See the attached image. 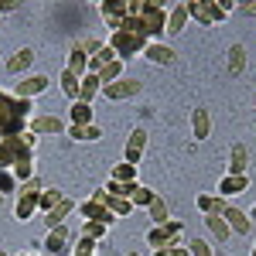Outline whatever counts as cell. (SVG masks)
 <instances>
[{
    "label": "cell",
    "mask_w": 256,
    "mask_h": 256,
    "mask_svg": "<svg viewBox=\"0 0 256 256\" xmlns=\"http://www.w3.org/2000/svg\"><path fill=\"white\" fill-rule=\"evenodd\" d=\"M31 65H34V48H18V52L7 58V72H10V76H24Z\"/></svg>",
    "instance_id": "17"
},
{
    "label": "cell",
    "mask_w": 256,
    "mask_h": 256,
    "mask_svg": "<svg viewBox=\"0 0 256 256\" xmlns=\"http://www.w3.org/2000/svg\"><path fill=\"white\" fill-rule=\"evenodd\" d=\"M188 4H174L171 10H168V31L164 34H171V38H178V34H184V28H188Z\"/></svg>",
    "instance_id": "14"
},
{
    "label": "cell",
    "mask_w": 256,
    "mask_h": 256,
    "mask_svg": "<svg viewBox=\"0 0 256 256\" xmlns=\"http://www.w3.org/2000/svg\"><path fill=\"white\" fill-rule=\"evenodd\" d=\"M65 68H68L72 76H79V79H86V76H89V55L82 52L79 44L68 52V65H65Z\"/></svg>",
    "instance_id": "20"
},
{
    "label": "cell",
    "mask_w": 256,
    "mask_h": 256,
    "mask_svg": "<svg viewBox=\"0 0 256 256\" xmlns=\"http://www.w3.org/2000/svg\"><path fill=\"white\" fill-rule=\"evenodd\" d=\"M184 246H188V253H192V256H216V250H212L205 239H198V236L192 239V242H184Z\"/></svg>",
    "instance_id": "38"
},
{
    "label": "cell",
    "mask_w": 256,
    "mask_h": 256,
    "mask_svg": "<svg viewBox=\"0 0 256 256\" xmlns=\"http://www.w3.org/2000/svg\"><path fill=\"white\" fill-rule=\"evenodd\" d=\"M250 256H256V242H253V253H250Z\"/></svg>",
    "instance_id": "46"
},
{
    "label": "cell",
    "mask_w": 256,
    "mask_h": 256,
    "mask_svg": "<svg viewBox=\"0 0 256 256\" xmlns=\"http://www.w3.org/2000/svg\"><path fill=\"white\" fill-rule=\"evenodd\" d=\"M20 192V181L14 178V171L10 168H0V195L7 198V195H18Z\"/></svg>",
    "instance_id": "31"
},
{
    "label": "cell",
    "mask_w": 256,
    "mask_h": 256,
    "mask_svg": "<svg viewBox=\"0 0 256 256\" xmlns=\"http://www.w3.org/2000/svg\"><path fill=\"white\" fill-rule=\"evenodd\" d=\"M102 44H106V41H102V38H82V41H79V48H82V52H86V55H89V58L102 52Z\"/></svg>",
    "instance_id": "39"
},
{
    "label": "cell",
    "mask_w": 256,
    "mask_h": 256,
    "mask_svg": "<svg viewBox=\"0 0 256 256\" xmlns=\"http://www.w3.org/2000/svg\"><path fill=\"white\" fill-rule=\"evenodd\" d=\"M144 58L154 62V65H171L178 55H174V48H168L164 41H147V48H144Z\"/></svg>",
    "instance_id": "15"
},
{
    "label": "cell",
    "mask_w": 256,
    "mask_h": 256,
    "mask_svg": "<svg viewBox=\"0 0 256 256\" xmlns=\"http://www.w3.org/2000/svg\"><path fill=\"white\" fill-rule=\"evenodd\" d=\"M79 212H82V218L86 222H99V226H113L116 218H113V212L102 205V202H92V198H86L79 205Z\"/></svg>",
    "instance_id": "12"
},
{
    "label": "cell",
    "mask_w": 256,
    "mask_h": 256,
    "mask_svg": "<svg viewBox=\"0 0 256 256\" xmlns=\"http://www.w3.org/2000/svg\"><path fill=\"white\" fill-rule=\"evenodd\" d=\"M62 92H65V96L72 99V102H76V99H79V86H82V79L79 76H72V72H68V68H62Z\"/></svg>",
    "instance_id": "29"
},
{
    "label": "cell",
    "mask_w": 256,
    "mask_h": 256,
    "mask_svg": "<svg viewBox=\"0 0 256 256\" xmlns=\"http://www.w3.org/2000/svg\"><path fill=\"white\" fill-rule=\"evenodd\" d=\"M147 246L150 250H168V246H184V222L168 218L164 226H154L147 232Z\"/></svg>",
    "instance_id": "2"
},
{
    "label": "cell",
    "mask_w": 256,
    "mask_h": 256,
    "mask_svg": "<svg viewBox=\"0 0 256 256\" xmlns=\"http://www.w3.org/2000/svg\"><path fill=\"white\" fill-rule=\"evenodd\" d=\"M126 256H140V253H126Z\"/></svg>",
    "instance_id": "49"
},
{
    "label": "cell",
    "mask_w": 256,
    "mask_h": 256,
    "mask_svg": "<svg viewBox=\"0 0 256 256\" xmlns=\"http://www.w3.org/2000/svg\"><path fill=\"white\" fill-rule=\"evenodd\" d=\"M99 18L110 24V31H120V24L126 20V0H102L99 4Z\"/></svg>",
    "instance_id": "10"
},
{
    "label": "cell",
    "mask_w": 256,
    "mask_h": 256,
    "mask_svg": "<svg viewBox=\"0 0 256 256\" xmlns=\"http://www.w3.org/2000/svg\"><path fill=\"white\" fill-rule=\"evenodd\" d=\"M134 188H137V184H123V181H110V184H106V192H110L113 198H126V202H130V195H134Z\"/></svg>",
    "instance_id": "37"
},
{
    "label": "cell",
    "mask_w": 256,
    "mask_h": 256,
    "mask_svg": "<svg viewBox=\"0 0 256 256\" xmlns=\"http://www.w3.org/2000/svg\"><path fill=\"white\" fill-rule=\"evenodd\" d=\"M144 150H147V130H144V126H137V130L130 134V140H126V158H123V160H130V164H140Z\"/></svg>",
    "instance_id": "16"
},
{
    "label": "cell",
    "mask_w": 256,
    "mask_h": 256,
    "mask_svg": "<svg viewBox=\"0 0 256 256\" xmlns=\"http://www.w3.org/2000/svg\"><path fill=\"white\" fill-rule=\"evenodd\" d=\"M246 72V44H232L229 48V76H242Z\"/></svg>",
    "instance_id": "27"
},
{
    "label": "cell",
    "mask_w": 256,
    "mask_h": 256,
    "mask_svg": "<svg viewBox=\"0 0 256 256\" xmlns=\"http://www.w3.org/2000/svg\"><path fill=\"white\" fill-rule=\"evenodd\" d=\"M0 208H4V195H0Z\"/></svg>",
    "instance_id": "47"
},
{
    "label": "cell",
    "mask_w": 256,
    "mask_h": 256,
    "mask_svg": "<svg viewBox=\"0 0 256 256\" xmlns=\"http://www.w3.org/2000/svg\"><path fill=\"white\" fill-rule=\"evenodd\" d=\"M239 10H242V14H250V18H256V0H246V4H239Z\"/></svg>",
    "instance_id": "42"
},
{
    "label": "cell",
    "mask_w": 256,
    "mask_h": 256,
    "mask_svg": "<svg viewBox=\"0 0 256 256\" xmlns=\"http://www.w3.org/2000/svg\"><path fill=\"white\" fill-rule=\"evenodd\" d=\"M246 168H250V150H246V144H236L232 154H229V171L226 174H246Z\"/></svg>",
    "instance_id": "21"
},
{
    "label": "cell",
    "mask_w": 256,
    "mask_h": 256,
    "mask_svg": "<svg viewBox=\"0 0 256 256\" xmlns=\"http://www.w3.org/2000/svg\"><path fill=\"white\" fill-rule=\"evenodd\" d=\"M140 89H144V86H140V79L123 76V79L102 86V92H99V96H106V99H134V96H140Z\"/></svg>",
    "instance_id": "7"
},
{
    "label": "cell",
    "mask_w": 256,
    "mask_h": 256,
    "mask_svg": "<svg viewBox=\"0 0 256 256\" xmlns=\"http://www.w3.org/2000/svg\"><path fill=\"white\" fill-rule=\"evenodd\" d=\"M106 208L113 212V218H126L130 212H134V205H130L126 198H113V195L106 198Z\"/></svg>",
    "instance_id": "34"
},
{
    "label": "cell",
    "mask_w": 256,
    "mask_h": 256,
    "mask_svg": "<svg viewBox=\"0 0 256 256\" xmlns=\"http://www.w3.org/2000/svg\"><path fill=\"white\" fill-rule=\"evenodd\" d=\"M246 188H250V174H222L218 178V198L246 195Z\"/></svg>",
    "instance_id": "13"
},
{
    "label": "cell",
    "mask_w": 256,
    "mask_h": 256,
    "mask_svg": "<svg viewBox=\"0 0 256 256\" xmlns=\"http://www.w3.org/2000/svg\"><path fill=\"white\" fill-rule=\"evenodd\" d=\"M38 205H41V181H38V178H31L28 184H20V192H18L14 218H18V222H31L34 212H38Z\"/></svg>",
    "instance_id": "1"
},
{
    "label": "cell",
    "mask_w": 256,
    "mask_h": 256,
    "mask_svg": "<svg viewBox=\"0 0 256 256\" xmlns=\"http://www.w3.org/2000/svg\"><path fill=\"white\" fill-rule=\"evenodd\" d=\"M68 246H72V229L68 226H58V229H48L41 250H44V256H65Z\"/></svg>",
    "instance_id": "5"
},
{
    "label": "cell",
    "mask_w": 256,
    "mask_h": 256,
    "mask_svg": "<svg viewBox=\"0 0 256 256\" xmlns=\"http://www.w3.org/2000/svg\"><path fill=\"white\" fill-rule=\"evenodd\" d=\"M106 232H110V226H99V222H82V236L92 239V242H99Z\"/></svg>",
    "instance_id": "36"
},
{
    "label": "cell",
    "mask_w": 256,
    "mask_h": 256,
    "mask_svg": "<svg viewBox=\"0 0 256 256\" xmlns=\"http://www.w3.org/2000/svg\"><path fill=\"white\" fill-rule=\"evenodd\" d=\"M0 18H4V14H0Z\"/></svg>",
    "instance_id": "50"
},
{
    "label": "cell",
    "mask_w": 256,
    "mask_h": 256,
    "mask_svg": "<svg viewBox=\"0 0 256 256\" xmlns=\"http://www.w3.org/2000/svg\"><path fill=\"white\" fill-rule=\"evenodd\" d=\"M229 202L218 195H198V208H202V216H216V212H222Z\"/></svg>",
    "instance_id": "28"
},
{
    "label": "cell",
    "mask_w": 256,
    "mask_h": 256,
    "mask_svg": "<svg viewBox=\"0 0 256 256\" xmlns=\"http://www.w3.org/2000/svg\"><path fill=\"white\" fill-rule=\"evenodd\" d=\"M188 18L198 20V24H205V28H212V24H222L229 14L222 10L218 0H192V4H188Z\"/></svg>",
    "instance_id": "3"
},
{
    "label": "cell",
    "mask_w": 256,
    "mask_h": 256,
    "mask_svg": "<svg viewBox=\"0 0 256 256\" xmlns=\"http://www.w3.org/2000/svg\"><path fill=\"white\" fill-rule=\"evenodd\" d=\"M72 140H82V144H92V140H102V126H96V123H89V126H72L68 123V130H65Z\"/></svg>",
    "instance_id": "24"
},
{
    "label": "cell",
    "mask_w": 256,
    "mask_h": 256,
    "mask_svg": "<svg viewBox=\"0 0 256 256\" xmlns=\"http://www.w3.org/2000/svg\"><path fill=\"white\" fill-rule=\"evenodd\" d=\"M158 198V192H150V188H144V184H137L134 188V195H130V205L134 208H150V202Z\"/></svg>",
    "instance_id": "32"
},
{
    "label": "cell",
    "mask_w": 256,
    "mask_h": 256,
    "mask_svg": "<svg viewBox=\"0 0 256 256\" xmlns=\"http://www.w3.org/2000/svg\"><path fill=\"white\" fill-rule=\"evenodd\" d=\"M246 216H250V222H256V205L250 208V212H246Z\"/></svg>",
    "instance_id": "43"
},
{
    "label": "cell",
    "mask_w": 256,
    "mask_h": 256,
    "mask_svg": "<svg viewBox=\"0 0 256 256\" xmlns=\"http://www.w3.org/2000/svg\"><path fill=\"white\" fill-rule=\"evenodd\" d=\"M96 76H99V82H102V86H110V82L123 79V62H113V65H106V68H99Z\"/></svg>",
    "instance_id": "35"
},
{
    "label": "cell",
    "mask_w": 256,
    "mask_h": 256,
    "mask_svg": "<svg viewBox=\"0 0 256 256\" xmlns=\"http://www.w3.org/2000/svg\"><path fill=\"white\" fill-rule=\"evenodd\" d=\"M192 134H195V140H208V134H212V116H208V110H195V113H192Z\"/></svg>",
    "instance_id": "22"
},
{
    "label": "cell",
    "mask_w": 256,
    "mask_h": 256,
    "mask_svg": "<svg viewBox=\"0 0 256 256\" xmlns=\"http://www.w3.org/2000/svg\"><path fill=\"white\" fill-rule=\"evenodd\" d=\"M110 181H123V184H137V164L130 160H120L110 168Z\"/></svg>",
    "instance_id": "23"
},
{
    "label": "cell",
    "mask_w": 256,
    "mask_h": 256,
    "mask_svg": "<svg viewBox=\"0 0 256 256\" xmlns=\"http://www.w3.org/2000/svg\"><path fill=\"white\" fill-rule=\"evenodd\" d=\"M20 256H34V253H20Z\"/></svg>",
    "instance_id": "48"
},
{
    "label": "cell",
    "mask_w": 256,
    "mask_h": 256,
    "mask_svg": "<svg viewBox=\"0 0 256 256\" xmlns=\"http://www.w3.org/2000/svg\"><path fill=\"white\" fill-rule=\"evenodd\" d=\"M28 123H31V120L24 116V113H4V116H0V140L24 137V134H28Z\"/></svg>",
    "instance_id": "9"
},
{
    "label": "cell",
    "mask_w": 256,
    "mask_h": 256,
    "mask_svg": "<svg viewBox=\"0 0 256 256\" xmlns=\"http://www.w3.org/2000/svg\"><path fill=\"white\" fill-rule=\"evenodd\" d=\"M72 256H96V253H72Z\"/></svg>",
    "instance_id": "44"
},
{
    "label": "cell",
    "mask_w": 256,
    "mask_h": 256,
    "mask_svg": "<svg viewBox=\"0 0 256 256\" xmlns=\"http://www.w3.org/2000/svg\"><path fill=\"white\" fill-rule=\"evenodd\" d=\"M110 48H113V55H116L120 62H126V58H134V55H144V48H147V41H140L134 38V34H126V31H113L110 34V41H106Z\"/></svg>",
    "instance_id": "4"
},
{
    "label": "cell",
    "mask_w": 256,
    "mask_h": 256,
    "mask_svg": "<svg viewBox=\"0 0 256 256\" xmlns=\"http://www.w3.org/2000/svg\"><path fill=\"white\" fill-rule=\"evenodd\" d=\"M99 92H102V82H99V76L89 72V76L82 79V86H79V99H82V102H92Z\"/></svg>",
    "instance_id": "26"
},
{
    "label": "cell",
    "mask_w": 256,
    "mask_h": 256,
    "mask_svg": "<svg viewBox=\"0 0 256 256\" xmlns=\"http://www.w3.org/2000/svg\"><path fill=\"white\" fill-rule=\"evenodd\" d=\"M28 130H31L34 137H44V134H55V137H58V134H65V130H68V123H65L62 116H44V113H34V116H31V123H28Z\"/></svg>",
    "instance_id": "8"
},
{
    "label": "cell",
    "mask_w": 256,
    "mask_h": 256,
    "mask_svg": "<svg viewBox=\"0 0 256 256\" xmlns=\"http://www.w3.org/2000/svg\"><path fill=\"white\" fill-rule=\"evenodd\" d=\"M20 7V0H0V14H14Z\"/></svg>",
    "instance_id": "41"
},
{
    "label": "cell",
    "mask_w": 256,
    "mask_h": 256,
    "mask_svg": "<svg viewBox=\"0 0 256 256\" xmlns=\"http://www.w3.org/2000/svg\"><path fill=\"white\" fill-rule=\"evenodd\" d=\"M222 218L229 222L232 236H250V232H253V222H250V216H246L242 208H236V205H226V208H222Z\"/></svg>",
    "instance_id": "11"
},
{
    "label": "cell",
    "mask_w": 256,
    "mask_h": 256,
    "mask_svg": "<svg viewBox=\"0 0 256 256\" xmlns=\"http://www.w3.org/2000/svg\"><path fill=\"white\" fill-rule=\"evenodd\" d=\"M62 198H65V195H62L58 188H41V205H38V212H41V216H48L55 205H62Z\"/></svg>",
    "instance_id": "30"
},
{
    "label": "cell",
    "mask_w": 256,
    "mask_h": 256,
    "mask_svg": "<svg viewBox=\"0 0 256 256\" xmlns=\"http://www.w3.org/2000/svg\"><path fill=\"white\" fill-rule=\"evenodd\" d=\"M171 218V212H168V202H164V195H158L154 202H150V222L154 226H164Z\"/></svg>",
    "instance_id": "33"
},
{
    "label": "cell",
    "mask_w": 256,
    "mask_h": 256,
    "mask_svg": "<svg viewBox=\"0 0 256 256\" xmlns=\"http://www.w3.org/2000/svg\"><path fill=\"white\" fill-rule=\"evenodd\" d=\"M92 116H96V113H92V102H82V99H76L72 110H68V123H72V126H89Z\"/></svg>",
    "instance_id": "19"
},
{
    "label": "cell",
    "mask_w": 256,
    "mask_h": 256,
    "mask_svg": "<svg viewBox=\"0 0 256 256\" xmlns=\"http://www.w3.org/2000/svg\"><path fill=\"white\" fill-rule=\"evenodd\" d=\"M76 208H79V205H76L72 198H62V205H55V208L44 216V226H48V229H58V226H65V218L72 216Z\"/></svg>",
    "instance_id": "18"
},
{
    "label": "cell",
    "mask_w": 256,
    "mask_h": 256,
    "mask_svg": "<svg viewBox=\"0 0 256 256\" xmlns=\"http://www.w3.org/2000/svg\"><path fill=\"white\" fill-rule=\"evenodd\" d=\"M154 256H192L188 246H168V250H154Z\"/></svg>",
    "instance_id": "40"
},
{
    "label": "cell",
    "mask_w": 256,
    "mask_h": 256,
    "mask_svg": "<svg viewBox=\"0 0 256 256\" xmlns=\"http://www.w3.org/2000/svg\"><path fill=\"white\" fill-rule=\"evenodd\" d=\"M48 86H52V79H48V76H24V79L14 86V96L31 99V102H34L38 96H44V92H48Z\"/></svg>",
    "instance_id": "6"
},
{
    "label": "cell",
    "mask_w": 256,
    "mask_h": 256,
    "mask_svg": "<svg viewBox=\"0 0 256 256\" xmlns=\"http://www.w3.org/2000/svg\"><path fill=\"white\" fill-rule=\"evenodd\" d=\"M205 226H208V232H212L218 242L232 239V229H229V222L222 218V212H216V216H205Z\"/></svg>",
    "instance_id": "25"
},
{
    "label": "cell",
    "mask_w": 256,
    "mask_h": 256,
    "mask_svg": "<svg viewBox=\"0 0 256 256\" xmlns=\"http://www.w3.org/2000/svg\"><path fill=\"white\" fill-rule=\"evenodd\" d=\"M0 256H10V253H7V250H0Z\"/></svg>",
    "instance_id": "45"
}]
</instances>
